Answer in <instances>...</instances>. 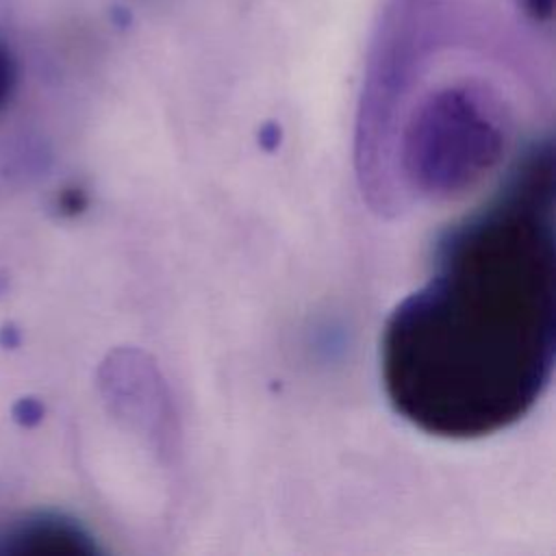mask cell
Segmentation results:
<instances>
[{
    "mask_svg": "<svg viewBox=\"0 0 556 556\" xmlns=\"http://www.w3.org/2000/svg\"><path fill=\"white\" fill-rule=\"evenodd\" d=\"M9 552L26 554H56V552H91L93 545L83 528L63 517L39 515L22 521L7 536Z\"/></svg>",
    "mask_w": 556,
    "mask_h": 556,
    "instance_id": "cell-3",
    "label": "cell"
},
{
    "mask_svg": "<svg viewBox=\"0 0 556 556\" xmlns=\"http://www.w3.org/2000/svg\"><path fill=\"white\" fill-rule=\"evenodd\" d=\"M17 59L13 48L7 43V39L0 35V113L9 106L13 100V93L17 89Z\"/></svg>",
    "mask_w": 556,
    "mask_h": 556,
    "instance_id": "cell-4",
    "label": "cell"
},
{
    "mask_svg": "<svg viewBox=\"0 0 556 556\" xmlns=\"http://www.w3.org/2000/svg\"><path fill=\"white\" fill-rule=\"evenodd\" d=\"M554 356V148L545 141L441 237L432 274L384 326L380 361L404 419L437 437L473 439L534 406Z\"/></svg>",
    "mask_w": 556,
    "mask_h": 556,
    "instance_id": "cell-1",
    "label": "cell"
},
{
    "mask_svg": "<svg viewBox=\"0 0 556 556\" xmlns=\"http://www.w3.org/2000/svg\"><path fill=\"white\" fill-rule=\"evenodd\" d=\"M504 132L476 102L441 100L406 135V176L428 193H454L482 176L502 152Z\"/></svg>",
    "mask_w": 556,
    "mask_h": 556,
    "instance_id": "cell-2",
    "label": "cell"
}]
</instances>
